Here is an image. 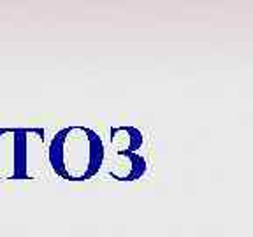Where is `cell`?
<instances>
[{
    "label": "cell",
    "mask_w": 253,
    "mask_h": 237,
    "mask_svg": "<svg viewBox=\"0 0 253 237\" xmlns=\"http://www.w3.org/2000/svg\"><path fill=\"white\" fill-rule=\"evenodd\" d=\"M106 150L100 135L86 126H67L53 137L47 160L53 172L67 181H86L99 172Z\"/></svg>",
    "instance_id": "6da1fadb"
},
{
    "label": "cell",
    "mask_w": 253,
    "mask_h": 237,
    "mask_svg": "<svg viewBox=\"0 0 253 237\" xmlns=\"http://www.w3.org/2000/svg\"><path fill=\"white\" fill-rule=\"evenodd\" d=\"M42 128H0V181L36 178L44 165Z\"/></svg>",
    "instance_id": "7a4b0ae2"
},
{
    "label": "cell",
    "mask_w": 253,
    "mask_h": 237,
    "mask_svg": "<svg viewBox=\"0 0 253 237\" xmlns=\"http://www.w3.org/2000/svg\"><path fill=\"white\" fill-rule=\"evenodd\" d=\"M144 144L141 130L135 126H116L111 130L113 157L107 165V174L116 181H135L146 172V160L139 153Z\"/></svg>",
    "instance_id": "3957f363"
}]
</instances>
